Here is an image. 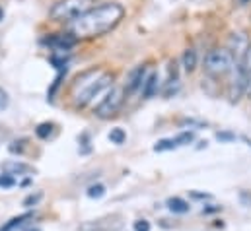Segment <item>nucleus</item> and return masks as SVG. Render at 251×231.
<instances>
[{
    "label": "nucleus",
    "mask_w": 251,
    "mask_h": 231,
    "mask_svg": "<svg viewBox=\"0 0 251 231\" xmlns=\"http://www.w3.org/2000/svg\"><path fill=\"white\" fill-rule=\"evenodd\" d=\"M125 16V8L117 2H107V4H100L94 6L92 10H88L86 14H82L80 18H76L72 22V33L74 37H100L107 31H111Z\"/></svg>",
    "instance_id": "obj_1"
},
{
    "label": "nucleus",
    "mask_w": 251,
    "mask_h": 231,
    "mask_svg": "<svg viewBox=\"0 0 251 231\" xmlns=\"http://www.w3.org/2000/svg\"><path fill=\"white\" fill-rule=\"evenodd\" d=\"M113 82V74L101 72V70H86L80 74L74 84H72V97H74V107H86L96 95H100L103 90H107Z\"/></svg>",
    "instance_id": "obj_2"
},
{
    "label": "nucleus",
    "mask_w": 251,
    "mask_h": 231,
    "mask_svg": "<svg viewBox=\"0 0 251 231\" xmlns=\"http://www.w3.org/2000/svg\"><path fill=\"white\" fill-rule=\"evenodd\" d=\"M234 64H236V58L226 47H216V49H210L204 57V72L210 78H222L232 72Z\"/></svg>",
    "instance_id": "obj_3"
},
{
    "label": "nucleus",
    "mask_w": 251,
    "mask_h": 231,
    "mask_svg": "<svg viewBox=\"0 0 251 231\" xmlns=\"http://www.w3.org/2000/svg\"><path fill=\"white\" fill-rule=\"evenodd\" d=\"M94 8V0H61L51 8V18L57 22L76 20Z\"/></svg>",
    "instance_id": "obj_4"
},
{
    "label": "nucleus",
    "mask_w": 251,
    "mask_h": 231,
    "mask_svg": "<svg viewBox=\"0 0 251 231\" xmlns=\"http://www.w3.org/2000/svg\"><path fill=\"white\" fill-rule=\"evenodd\" d=\"M125 90L123 88H113L103 99H101V103L96 107V115L100 116V118H109V116H113L119 109H121V105H123V101H125Z\"/></svg>",
    "instance_id": "obj_5"
},
{
    "label": "nucleus",
    "mask_w": 251,
    "mask_h": 231,
    "mask_svg": "<svg viewBox=\"0 0 251 231\" xmlns=\"http://www.w3.org/2000/svg\"><path fill=\"white\" fill-rule=\"evenodd\" d=\"M246 84H248V74L242 68V64L236 62L232 72H230V82H228V97H230V101H240L246 95Z\"/></svg>",
    "instance_id": "obj_6"
},
{
    "label": "nucleus",
    "mask_w": 251,
    "mask_h": 231,
    "mask_svg": "<svg viewBox=\"0 0 251 231\" xmlns=\"http://www.w3.org/2000/svg\"><path fill=\"white\" fill-rule=\"evenodd\" d=\"M250 39L246 37V33H232L230 35V39H228V51L234 55V58H236V62H242V58H244V55H246V51H248V47H250Z\"/></svg>",
    "instance_id": "obj_7"
},
{
    "label": "nucleus",
    "mask_w": 251,
    "mask_h": 231,
    "mask_svg": "<svg viewBox=\"0 0 251 231\" xmlns=\"http://www.w3.org/2000/svg\"><path fill=\"white\" fill-rule=\"evenodd\" d=\"M146 76H148V74H146V66H144V64L134 66V68L128 72V76H126V86H125L126 93H134L136 90H142V84H144Z\"/></svg>",
    "instance_id": "obj_8"
},
{
    "label": "nucleus",
    "mask_w": 251,
    "mask_h": 231,
    "mask_svg": "<svg viewBox=\"0 0 251 231\" xmlns=\"http://www.w3.org/2000/svg\"><path fill=\"white\" fill-rule=\"evenodd\" d=\"M45 45L53 47V49H59V51H68L76 45V37L74 35H68V33H59V35H49L43 39Z\"/></svg>",
    "instance_id": "obj_9"
},
{
    "label": "nucleus",
    "mask_w": 251,
    "mask_h": 231,
    "mask_svg": "<svg viewBox=\"0 0 251 231\" xmlns=\"http://www.w3.org/2000/svg\"><path fill=\"white\" fill-rule=\"evenodd\" d=\"M156 92H158V72H150L142 84V95H144V99H150V97H154Z\"/></svg>",
    "instance_id": "obj_10"
},
{
    "label": "nucleus",
    "mask_w": 251,
    "mask_h": 231,
    "mask_svg": "<svg viewBox=\"0 0 251 231\" xmlns=\"http://www.w3.org/2000/svg\"><path fill=\"white\" fill-rule=\"evenodd\" d=\"M166 206H168V210H170V212H174V214H187L189 210H191L189 202H185V200H183V198H179V196L168 198Z\"/></svg>",
    "instance_id": "obj_11"
},
{
    "label": "nucleus",
    "mask_w": 251,
    "mask_h": 231,
    "mask_svg": "<svg viewBox=\"0 0 251 231\" xmlns=\"http://www.w3.org/2000/svg\"><path fill=\"white\" fill-rule=\"evenodd\" d=\"M2 169L6 171L8 175H24V173H31L33 169L29 167V165H25V163H22V162H6L4 165H2Z\"/></svg>",
    "instance_id": "obj_12"
},
{
    "label": "nucleus",
    "mask_w": 251,
    "mask_h": 231,
    "mask_svg": "<svg viewBox=\"0 0 251 231\" xmlns=\"http://www.w3.org/2000/svg\"><path fill=\"white\" fill-rule=\"evenodd\" d=\"M181 64H183V68H185L187 72H193V70L197 68V64H199V55H197V51H195L193 47H189V49L183 51Z\"/></svg>",
    "instance_id": "obj_13"
},
{
    "label": "nucleus",
    "mask_w": 251,
    "mask_h": 231,
    "mask_svg": "<svg viewBox=\"0 0 251 231\" xmlns=\"http://www.w3.org/2000/svg\"><path fill=\"white\" fill-rule=\"evenodd\" d=\"M33 218V214H22V216H18V218H12L8 224H4L2 228H0V231H14L18 230V228H22L27 220H31Z\"/></svg>",
    "instance_id": "obj_14"
},
{
    "label": "nucleus",
    "mask_w": 251,
    "mask_h": 231,
    "mask_svg": "<svg viewBox=\"0 0 251 231\" xmlns=\"http://www.w3.org/2000/svg\"><path fill=\"white\" fill-rule=\"evenodd\" d=\"M176 148H179V144H177L176 138H164V140L156 142L154 152H170V150H176Z\"/></svg>",
    "instance_id": "obj_15"
},
{
    "label": "nucleus",
    "mask_w": 251,
    "mask_h": 231,
    "mask_svg": "<svg viewBox=\"0 0 251 231\" xmlns=\"http://www.w3.org/2000/svg\"><path fill=\"white\" fill-rule=\"evenodd\" d=\"M125 140H126V134L123 128H111V132H109V142L111 144L121 146V144H125Z\"/></svg>",
    "instance_id": "obj_16"
},
{
    "label": "nucleus",
    "mask_w": 251,
    "mask_h": 231,
    "mask_svg": "<svg viewBox=\"0 0 251 231\" xmlns=\"http://www.w3.org/2000/svg\"><path fill=\"white\" fill-rule=\"evenodd\" d=\"M86 194H88L90 198H101V196L105 194V186H103V185H92V186H88Z\"/></svg>",
    "instance_id": "obj_17"
},
{
    "label": "nucleus",
    "mask_w": 251,
    "mask_h": 231,
    "mask_svg": "<svg viewBox=\"0 0 251 231\" xmlns=\"http://www.w3.org/2000/svg\"><path fill=\"white\" fill-rule=\"evenodd\" d=\"M176 140H177V144H179V146H187V144H191V142L195 140V132H191V130L179 132V134L176 136Z\"/></svg>",
    "instance_id": "obj_18"
},
{
    "label": "nucleus",
    "mask_w": 251,
    "mask_h": 231,
    "mask_svg": "<svg viewBox=\"0 0 251 231\" xmlns=\"http://www.w3.org/2000/svg\"><path fill=\"white\" fill-rule=\"evenodd\" d=\"M51 130H53V124L51 122H41L37 128H35V134L39 136V138H49V134H51Z\"/></svg>",
    "instance_id": "obj_19"
},
{
    "label": "nucleus",
    "mask_w": 251,
    "mask_h": 231,
    "mask_svg": "<svg viewBox=\"0 0 251 231\" xmlns=\"http://www.w3.org/2000/svg\"><path fill=\"white\" fill-rule=\"evenodd\" d=\"M41 198H43V192L29 194V196H25V198H24V206H25V208H33V206H35V204H37Z\"/></svg>",
    "instance_id": "obj_20"
},
{
    "label": "nucleus",
    "mask_w": 251,
    "mask_h": 231,
    "mask_svg": "<svg viewBox=\"0 0 251 231\" xmlns=\"http://www.w3.org/2000/svg\"><path fill=\"white\" fill-rule=\"evenodd\" d=\"M14 185H16V179H14L12 175H8V173L0 175V186H2V188H12Z\"/></svg>",
    "instance_id": "obj_21"
},
{
    "label": "nucleus",
    "mask_w": 251,
    "mask_h": 231,
    "mask_svg": "<svg viewBox=\"0 0 251 231\" xmlns=\"http://www.w3.org/2000/svg\"><path fill=\"white\" fill-rule=\"evenodd\" d=\"M240 64H242V68L246 70V74H251V45L248 47V51H246V55H244Z\"/></svg>",
    "instance_id": "obj_22"
},
{
    "label": "nucleus",
    "mask_w": 251,
    "mask_h": 231,
    "mask_svg": "<svg viewBox=\"0 0 251 231\" xmlns=\"http://www.w3.org/2000/svg\"><path fill=\"white\" fill-rule=\"evenodd\" d=\"M134 231H150V222L148 220H136L134 226H132Z\"/></svg>",
    "instance_id": "obj_23"
},
{
    "label": "nucleus",
    "mask_w": 251,
    "mask_h": 231,
    "mask_svg": "<svg viewBox=\"0 0 251 231\" xmlns=\"http://www.w3.org/2000/svg\"><path fill=\"white\" fill-rule=\"evenodd\" d=\"M216 138H218L220 142H230V140H236V136H234L232 132H218V134H216Z\"/></svg>",
    "instance_id": "obj_24"
},
{
    "label": "nucleus",
    "mask_w": 251,
    "mask_h": 231,
    "mask_svg": "<svg viewBox=\"0 0 251 231\" xmlns=\"http://www.w3.org/2000/svg\"><path fill=\"white\" fill-rule=\"evenodd\" d=\"M191 196H193V198H197V200H204V198H210V194H206V192H204V194H202V192H191Z\"/></svg>",
    "instance_id": "obj_25"
},
{
    "label": "nucleus",
    "mask_w": 251,
    "mask_h": 231,
    "mask_svg": "<svg viewBox=\"0 0 251 231\" xmlns=\"http://www.w3.org/2000/svg\"><path fill=\"white\" fill-rule=\"evenodd\" d=\"M8 105V97H6V92L0 90V107H6Z\"/></svg>",
    "instance_id": "obj_26"
},
{
    "label": "nucleus",
    "mask_w": 251,
    "mask_h": 231,
    "mask_svg": "<svg viewBox=\"0 0 251 231\" xmlns=\"http://www.w3.org/2000/svg\"><path fill=\"white\" fill-rule=\"evenodd\" d=\"M212 212H220V206H208V208H202V214H212Z\"/></svg>",
    "instance_id": "obj_27"
},
{
    "label": "nucleus",
    "mask_w": 251,
    "mask_h": 231,
    "mask_svg": "<svg viewBox=\"0 0 251 231\" xmlns=\"http://www.w3.org/2000/svg\"><path fill=\"white\" fill-rule=\"evenodd\" d=\"M246 95L251 99V74H248V84H246Z\"/></svg>",
    "instance_id": "obj_28"
},
{
    "label": "nucleus",
    "mask_w": 251,
    "mask_h": 231,
    "mask_svg": "<svg viewBox=\"0 0 251 231\" xmlns=\"http://www.w3.org/2000/svg\"><path fill=\"white\" fill-rule=\"evenodd\" d=\"M242 200H244V202H246V200H250V202H251V196H248L246 192H242Z\"/></svg>",
    "instance_id": "obj_29"
},
{
    "label": "nucleus",
    "mask_w": 251,
    "mask_h": 231,
    "mask_svg": "<svg viewBox=\"0 0 251 231\" xmlns=\"http://www.w3.org/2000/svg\"><path fill=\"white\" fill-rule=\"evenodd\" d=\"M248 2H250V0H240V4H242V6H244V4H248Z\"/></svg>",
    "instance_id": "obj_30"
},
{
    "label": "nucleus",
    "mask_w": 251,
    "mask_h": 231,
    "mask_svg": "<svg viewBox=\"0 0 251 231\" xmlns=\"http://www.w3.org/2000/svg\"><path fill=\"white\" fill-rule=\"evenodd\" d=\"M2 18H4V12H2V8H0V22H2Z\"/></svg>",
    "instance_id": "obj_31"
},
{
    "label": "nucleus",
    "mask_w": 251,
    "mask_h": 231,
    "mask_svg": "<svg viewBox=\"0 0 251 231\" xmlns=\"http://www.w3.org/2000/svg\"><path fill=\"white\" fill-rule=\"evenodd\" d=\"M27 231H41V230H33V228H31V230H27Z\"/></svg>",
    "instance_id": "obj_32"
}]
</instances>
